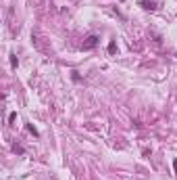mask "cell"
Returning a JSON list of instances; mask_svg holds the SVG:
<instances>
[{
  "label": "cell",
  "mask_w": 177,
  "mask_h": 180,
  "mask_svg": "<svg viewBox=\"0 0 177 180\" xmlns=\"http://www.w3.org/2000/svg\"><path fill=\"white\" fill-rule=\"evenodd\" d=\"M144 9H148V11H154V9H156V2H152V0H142V2H140Z\"/></svg>",
  "instance_id": "7a4b0ae2"
},
{
  "label": "cell",
  "mask_w": 177,
  "mask_h": 180,
  "mask_svg": "<svg viewBox=\"0 0 177 180\" xmlns=\"http://www.w3.org/2000/svg\"><path fill=\"white\" fill-rule=\"evenodd\" d=\"M115 50H117V44H115V42H110V44H108V53H110V55H113Z\"/></svg>",
  "instance_id": "3957f363"
},
{
  "label": "cell",
  "mask_w": 177,
  "mask_h": 180,
  "mask_svg": "<svg viewBox=\"0 0 177 180\" xmlns=\"http://www.w3.org/2000/svg\"><path fill=\"white\" fill-rule=\"evenodd\" d=\"M27 130H29V132H31V134H33V136H38V130H36V128H33V126H31V124H27Z\"/></svg>",
  "instance_id": "277c9868"
},
{
  "label": "cell",
  "mask_w": 177,
  "mask_h": 180,
  "mask_svg": "<svg viewBox=\"0 0 177 180\" xmlns=\"http://www.w3.org/2000/svg\"><path fill=\"white\" fill-rule=\"evenodd\" d=\"M98 44V36H87V40L83 42V50H90Z\"/></svg>",
  "instance_id": "6da1fadb"
},
{
  "label": "cell",
  "mask_w": 177,
  "mask_h": 180,
  "mask_svg": "<svg viewBox=\"0 0 177 180\" xmlns=\"http://www.w3.org/2000/svg\"><path fill=\"white\" fill-rule=\"evenodd\" d=\"M11 65L17 67V57H15V55H11Z\"/></svg>",
  "instance_id": "5b68a950"
},
{
  "label": "cell",
  "mask_w": 177,
  "mask_h": 180,
  "mask_svg": "<svg viewBox=\"0 0 177 180\" xmlns=\"http://www.w3.org/2000/svg\"><path fill=\"white\" fill-rule=\"evenodd\" d=\"M173 168H175V172H177V159H175V161H173Z\"/></svg>",
  "instance_id": "8992f818"
}]
</instances>
